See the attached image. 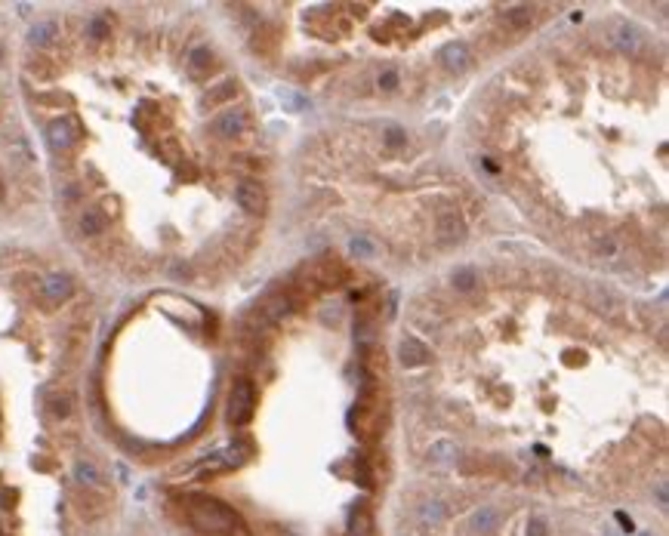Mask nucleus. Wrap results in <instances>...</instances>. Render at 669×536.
<instances>
[{"instance_id":"nucleus-9","label":"nucleus","mask_w":669,"mask_h":536,"mask_svg":"<svg viewBox=\"0 0 669 536\" xmlns=\"http://www.w3.org/2000/svg\"><path fill=\"white\" fill-rule=\"evenodd\" d=\"M614 44L620 49H626V53H635V49L641 47V31L635 28V25H629V22L614 25Z\"/></svg>"},{"instance_id":"nucleus-4","label":"nucleus","mask_w":669,"mask_h":536,"mask_svg":"<svg viewBox=\"0 0 669 536\" xmlns=\"http://www.w3.org/2000/svg\"><path fill=\"white\" fill-rule=\"evenodd\" d=\"M235 198H238V207L244 213H250V216H259V213L266 210V194H262V189L256 182H241Z\"/></svg>"},{"instance_id":"nucleus-5","label":"nucleus","mask_w":669,"mask_h":536,"mask_svg":"<svg viewBox=\"0 0 669 536\" xmlns=\"http://www.w3.org/2000/svg\"><path fill=\"white\" fill-rule=\"evenodd\" d=\"M438 59H442V65L447 68V71H466V68H469V62H472L469 47L460 44V40H451V44H444L442 53H438Z\"/></svg>"},{"instance_id":"nucleus-17","label":"nucleus","mask_w":669,"mask_h":536,"mask_svg":"<svg viewBox=\"0 0 669 536\" xmlns=\"http://www.w3.org/2000/svg\"><path fill=\"white\" fill-rule=\"evenodd\" d=\"M53 37H56V25H53V22H40V25H35V28H31V34H28L31 44H40V47L49 44Z\"/></svg>"},{"instance_id":"nucleus-10","label":"nucleus","mask_w":669,"mask_h":536,"mask_svg":"<svg viewBox=\"0 0 669 536\" xmlns=\"http://www.w3.org/2000/svg\"><path fill=\"white\" fill-rule=\"evenodd\" d=\"M438 234H442V241H447V244L463 241V234H466L463 219L456 216V213H444V216L438 219Z\"/></svg>"},{"instance_id":"nucleus-3","label":"nucleus","mask_w":669,"mask_h":536,"mask_svg":"<svg viewBox=\"0 0 669 536\" xmlns=\"http://www.w3.org/2000/svg\"><path fill=\"white\" fill-rule=\"evenodd\" d=\"M74 139H78V133H74V124L69 117H56V121L47 126V145L53 151H69L74 145Z\"/></svg>"},{"instance_id":"nucleus-25","label":"nucleus","mask_w":669,"mask_h":536,"mask_svg":"<svg viewBox=\"0 0 669 536\" xmlns=\"http://www.w3.org/2000/svg\"><path fill=\"white\" fill-rule=\"evenodd\" d=\"M657 496H660V506H666V487H663V484L657 487Z\"/></svg>"},{"instance_id":"nucleus-7","label":"nucleus","mask_w":669,"mask_h":536,"mask_svg":"<svg viewBox=\"0 0 669 536\" xmlns=\"http://www.w3.org/2000/svg\"><path fill=\"white\" fill-rule=\"evenodd\" d=\"M456 459H460V447H456L454 441H435V444L429 447V463L435 465V469H454Z\"/></svg>"},{"instance_id":"nucleus-6","label":"nucleus","mask_w":669,"mask_h":536,"mask_svg":"<svg viewBox=\"0 0 669 536\" xmlns=\"http://www.w3.org/2000/svg\"><path fill=\"white\" fill-rule=\"evenodd\" d=\"M398 357H401V364H404V367H422V364H429L432 352H429V348L420 343V339L408 336V339H404V343H401V348H398Z\"/></svg>"},{"instance_id":"nucleus-1","label":"nucleus","mask_w":669,"mask_h":536,"mask_svg":"<svg viewBox=\"0 0 669 536\" xmlns=\"http://www.w3.org/2000/svg\"><path fill=\"white\" fill-rule=\"evenodd\" d=\"M191 521L201 527L204 533H225L235 527V515L228 512L223 503L216 499H204V496H194L191 499Z\"/></svg>"},{"instance_id":"nucleus-15","label":"nucleus","mask_w":669,"mask_h":536,"mask_svg":"<svg viewBox=\"0 0 669 536\" xmlns=\"http://www.w3.org/2000/svg\"><path fill=\"white\" fill-rule=\"evenodd\" d=\"M81 232L93 237V234H102L105 232V216L99 210H90V213H83V219H81Z\"/></svg>"},{"instance_id":"nucleus-20","label":"nucleus","mask_w":669,"mask_h":536,"mask_svg":"<svg viewBox=\"0 0 669 536\" xmlns=\"http://www.w3.org/2000/svg\"><path fill=\"white\" fill-rule=\"evenodd\" d=\"M533 19V10L531 6H515V10H509V22L512 25H524V22H531Z\"/></svg>"},{"instance_id":"nucleus-23","label":"nucleus","mask_w":669,"mask_h":536,"mask_svg":"<svg viewBox=\"0 0 669 536\" xmlns=\"http://www.w3.org/2000/svg\"><path fill=\"white\" fill-rule=\"evenodd\" d=\"M528 533H531V536H546V521H543V518H531Z\"/></svg>"},{"instance_id":"nucleus-13","label":"nucleus","mask_w":669,"mask_h":536,"mask_svg":"<svg viewBox=\"0 0 669 536\" xmlns=\"http://www.w3.org/2000/svg\"><path fill=\"white\" fill-rule=\"evenodd\" d=\"M74 481L83 484V487H99V484H102V472H99L90 459H81V463L74 465Z\"/></svg>"},{"instance_id":"nucleus-21","label":"nucleus","mask_w":669,"mask_h":536,"mask_svg":"<svg viewBox=\"0 0 669 536\" xmlns=\"http://www.w3.org/2000/svg\"><path fill=\"white\" fill-rule=\"evenodd\" d=\"M398 87V74L395 71H383L379 74V90H395Z\"/></svg>"},{"instance_id":"nucleus-22","label":"nucleus","mask_w":669,"mask_h":536,"mask_svg":"<svg viewBox=\"0 0 669 536\" xmlns=\"http://www.w3.org/2000/svg\"><path fill=\"white\" fill-rule=\"evenodd\" d=\"M90 34H93L96 40H102L105 34H108V25H105L102 19H93V22H90Z\"/></svg>"},{"instance_id":"nucleus-11","label":"nucleus","mask_w":669,"mask_h":536,"mask_svg":"<svg viewBox=\"0 0 669 536\" xmlns=\"http://www.w3.org/2000/svg\"><path fill=\"white\" fill-rule=\"evenodd\" d=\"M244 114L241 112H225V114H219V121H216V133L219 136H225V139H235V136H241L244 133Z\"/></svg>"},{"instance_id":"nucleus-12","label":"nucleus","mask_w":669,"mask_h":536,"mask_svg":"<svg viewBox=\"0 0 669 536\" xmlns=\"http://www.w3.org/2000/svg\"><path fill=\"white\" fill-rule=\"evenodd\" d=\"M447 518V503H442V499H429V503H422L420 508V521L426 524V527H438Z\"/></svg>"},{"instance_id":"nucleus-18","label":"nucleus","mask_w":669,"mask_h":536,"mask_svg":"<svg viewBox=\"0 0 669 536\" xmlns=\"http://www.w3.org/2000/svg\"><path fill=\"white\" fill-rule=\"evenodd\" d=\"M383 139H386V145H392V148H398V145H404L408 142V133L401 130V126H395V124H389L386 130H383Z\"/></svg>"},{"instance_id":"nucleus-2","label":"nucleus","mask_w":669,"mask_h":536,"mask_svg":"<svg viewBox=\"0 0 669 536\" xmlns=\"http://www.w3.org/2000/svg\"><path fill=\"white\" fill-rule=\"evenodd\" d=\"M253 407H256V391H253V382L241 379L235 382L232 398H228V419L235 425H244L253 416Z\"/></svg>"},{"instance_id":"nucleus-16","label":"nucleus","mask_w":669,"mask_h":536,"mask_svg":"<svg viewBox=\"0 0 669 536\" xmlns=\"http://www.w3.org/2000/svg\"><path fill=\"white\" fill-rule=\"evenodd\" d=\"M454 287H456V290H463V293L475 290V287H478L475 268H456V271H454Z\"/></svg>"},{"instance_id":"nucleus-24","label":"nucleus","mask_w":669,"mask_h":536,"mask_svg":"<svg viewBox=\"0 0 669 536\" xmlns=\"http://www.w3.org/2000/svg\"><path fill=\"white\" fill-rule=\"evenodd\" d=\"M207 59H210V53H207V49H194V53H191V62H194V68H204V62H207Z\"/></svg>"},{"instance_id":"nucleus-8","label":"nucleus","mask_w":669,"mask_h":536,"mask_svg":"<svg viewBox=\"0 0 669 536\" xmlns=\"http://www.w3.org/2000/svg\"><path fill=\"white\" fill-rule=\"evenodd\" d=\"M40 290H44V296L49 302H65L74 293V284H71L69 275H59V271H56V275L44 278V287H40Z\"/></svg>"},{"instance_id":"nucleus-14","label":"nucleus","mask_w":669,"mask_h":536,"mask_svg":"<svg viewBox=\"0 0 669 536\" xmlns=\"http://www.w3.org/2000/svg\"><path fill=\"white\" fill-rule=\"evenodd\" d=\"M499 527V515L494 508H478L475 515H472V530L475 533H494Z\"/></svg>"},{"instance_id":"nucleus-19","label":"nucleus","mask_w":669,"mask_h":536,"mask_svg":"<svg viewBox=\"0 0 669 536\" xmlns=\"http://www.w3.org/2000/svg\"><path fill=\"white\" fill-rule=\"evenodd\" d=\"M49 410H53V416H59V419L69 416L71 413V398H53V401H49Z\"/></svg>"}]
</instances>
